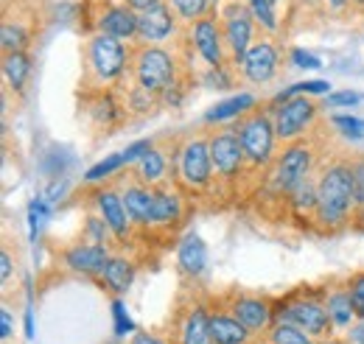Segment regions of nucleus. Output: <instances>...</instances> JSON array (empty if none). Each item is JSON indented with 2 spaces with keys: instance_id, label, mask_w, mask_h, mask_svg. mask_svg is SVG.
Instances as JSON below:
<instances>
[{
  "instance_id": "nucleus-10",
  "label": "nucleus",
  "mask_w": 364,
  "mask_h": 344,
  "mask_svg": "<svg viewBox=\"0 0 364 344\" xmlns=\"http://www.w3.org/2000/svg\"><path fill=\"white\" fill-rule=\"evenodd\" d=\"M210 157H213V168L222 173V176H235L244 166V146H241V137L238 131H219L213 140H210Z\"/></svg>"
},
{
  "instance_id": "nucleus-36",
  "label": "nucleus",
  "mask_w": 364,
  "mask_h": 344,
  "mask_svg": "<svg viewBox=\"0 0 364 344\" xmlns=\"http://www.w3.org/2000/svg\"><path fill=\"white\" fill-rule=\"evenodd\" d=\"M294 199H297V208H309V210H317V188L306 179L297 190H294Z\"/></svg>"
},
{
  "instance_id": "nucleus-2",
  "label": "nucleus",
  "mask_w": 364,
  "mask_h": 344,
  "mask_svg": "<svg viewBox=\"0 0 364 344\" xmlns=\"http://www.w3.org/2000/svg\"><path fill=\"white\" fill-rule=\"evenodd\" d=\"M135 76L140 90L166 92L174 82V59L157 45H143L135 56Z\"/></svg>"
},
{
  "instance_id": "nucleus-24",
  "label": "nucleus",
  "mask_w": 364,
  "mask_h": 344,
  "mask_svg": "<svg viewBox=\"0 0 364 344\" xmlns=\"http://www.w3.org/2000/svg\"><path fill=\"white\" fill-rule=\"evenodd\" d=\"M180 199L171 190H154V205H151V224H168L180 218Z\"/></svg>"
},
{
  "instance_id": "nucleus-15",
  "label": "nucleus",
  "mask_w": 364,
  "mask_h": 344,
  "mask_svg": "<svg viewBox=\"0 0 364 344\" xmlns=\"http://www.w3.org/2000/svg\"><path fill=\"white\" fill-rule=\"evenodd\" d=\"M107 260H109L107 247H101V244H76L65 252L68 269L82 272V274H104Z\"/></svg>"
},
{
  "instance_id": "nucleus-17",
  "label": "nucleus",
  "mask_w": 364,
  "mask_h": 344,
  "mask_svg": "<svg viewBox=\"0 0 364 344\" xmlns=\"http://www.w3.org/2000/svg\"><path fill=\"white\" fill-rule=\"evenodd\" d=\"M232 313H235V319H238L247 330H264V328H269V322H272L269 305L264 300H258V297H241V300H235Z\"/></svg>"
},
{
  "instance_id": "nucleus-34",
  "label": "nucleus",
  "mask_w": 364,
  "mask_h": 344,
  "mask_svg": "<svg viewBox=\"0 0 364 344\" xmlns=\"http://www.w3.org/2000/svg\"><path fill=\"white\" fill-rule=\"evenodd\" d=\"M333 127L342 131L345 137H353V140H362L364 137L362 118H353V115H333Z\"/></svg>"
},
{
  "instance_id": "nucleus-39",
  "label": "nucleus",
  "mask_w": 364,
  "mask_h": 344,
  "mask_svg": "<svg viewBox=\"0 0 364 344\" xmlns=\"http://www.w3.org/2000/svg\"><path fill=\"white\" fill-rule=\"evenodd\" d=\"M359 92H350V90H345V92H333V95H328V107H353V104H359Z\"/></svg>"
},
{
  "instance_id": "nucleus-51",
  "label": "nucleus",
  "mask_w": 364,
  "mask_h": 344,
  "mask_svg": "<svg viewBox=\"0 0 364 344\" xmlns=\"http://www.w3.org/2000/svg\"><path fill=\"white\" fill-rule=\"evenodd\" d=\"M269 3H272V6H277V3H280V0H269Z\"/></svg>"
},
{
  "instance_id": "nucleus-30",
  "label": "nucleus",
  "mask_w": 364,
  "mask_h": 344,
  "mask_svg": "<svg viewBox=\"0 0 364 344\" xmlns=\"http://www.w3.org/2000/svg\"><path fill=\"white\" fill-rule=\"evenodd\" d=\"M272 344H314L306 330H300L291 322H280L272 330Z\"/></svg>"
},
{
  "instance_id": "nucleus-5",
  "label": "nucleus",
  "mask_w": 364,
  "mask_h": 344,
  "mask_svg": "<svg viewBox=\"0 0 364 344\" xmlns=\"http://www.w3.org/2000/svg\"><path fill=\"white\" fill-rule=\"evenodd\" d=\"M311 168V149L306 143H294L283 151L280 163H277V171H274V188L283 190V193H294Z\"/></svg>"
},
{
  "instance_id": "nucleus-20",
  "label": "nucleus",
  "mask_w": 364,
  "mask_h": 344,
  "mask_svg": "<svg viewBox=\"0 0 364 344\" xmlns=\"http://www.w3.org/2000/svg\"><path fill=\"white\" fill-rule=\"evenodd\" d=\"M124 205L127 213L137 224H151V205H154V190L140 188V185H129L124 193Z\"/></svg>"
},
{
  "instance_id": "nucleus-37",
  "label": "nucleus",
  "mask_w": 364,
  "mask_h": 344,
  "mask_svg": "<svg viewBox=\"0 0 364 344\" xmlns=\"http://www.w3.org/2000/svg\"><path fill=\"white\" fill-rule=\"evenodd\" d=\"M350 300H353V308H356V316L364 319V274H356L350 280Z\"/></svg>"
},
{
  "instance_id": "nucleus-40",
  "label": "nucleus",
  "mask_w": 364,
  "mask_h": 344,
  "mask_svg": "<svg viewBox=\"0 0 364 344\" xmlns=\"http://www.w3.org/2000/svg\"><path fill=\"white\" fill-rule=\"evenodd\" d=\"M353 173H356V210H359V218L364 224V163H359Z\"/></svg>"
},
{
  "instance_id": "nucleus-35",
  "label": "nucleus",
  "mask_w": 364,
  "mask_h": 344,
  "mask_svg": "<svg viewBox=\"0 0 364 344\" xmlns=\"http://www.w3.org/2000/svg\"><path fill=\"white\" fill-rule=\"evenodd\" d=\"M48 218V202L46 199H34L28 205V227H31V238H37V232L43 230Z\"/></svg>"
},
{
  "instance_id": "nucleus-31",
  "label": "nucleus",
  "mask_w": 364,
  "mask_h": 344,
  "mask_svg": "<svg viewBox=\"0 0 364 344\" xmlns=\"http://www.w3.org/2000/svg\"><path fill=\"white\" fill-rule=\"evenodd\" d=\"M247 9L252 11L258 26H264L267 31H277V17H274V6L269 0H247Z\"/></svg>"
},
{
  "instance_id": "nucleus-43",
  "label": "nucleus",
  "mask_w": 364,
  "mask_h": 344,
  "mask_svg": "<svg viewBox=\"0 0 364 344\" xmlns=\"http://www.w3.org/2000/svg\"><path fill=\"white\" fill-rule=\"evenodd\" d=\"M124 3L140 14V11H146V9H151V6H160V3H166V0H124Z\"/></svg>"
},
{
  "instance_id": "nucleus-27",
  "label": "nucleus",
  "mask_w": 364,
  "mask_h": 344,
  "mask_svg": "<svg viewBox=\"0 0 364 344\" xmlns=\"http://www.w3.org/2000/svg\"><path fill=\"white\" fill-rule=\"evenodd\" d=\"M137 171H140V176H143V182L154 185V182H160L163 173H166V157H163L160 151L149 149V151L137 160Z\"/></svg>"
},
{
  "instance_id": "nucleus-22",
  "label": "nucleus",
  "mask_w": 364,
  "mask_h": 344,
  "mask_svg": "<svg viewBox=\"0 0 364 344\" xmlns=\"http://www.w3.org/2000/svg\"><path fill=\"white\" fill-rule=\"evenodd\" d=\"M182 344H213V339H210V316H208L202 308H196V311L185 319Z\"/></svg>"
},
{
  "instance_id": "nucleus-3",
  "label": "nucleus",
  "mask_w": 364,
  "mask_h": 344,
  "mask_svg": "<svg viewBox=\"0 0 364 344\" xmlns=\"http://www.w3.org/2000/svg\"><path fill=\"white\" fill-rule=\"evenodd\" d=\"M87 65L98 82H115L127 68V50L121 40L98 31L87 43Z\"/></svg>"
},
{
  "instance_id": "nucleus-38",
  "label": "nucleus",
  "mask_w": 364,
  "mask_h": 344,
  "mask_svg": "<svg viewBox=\"0 0 364 344\" xmlns=\"http://www.w3.org/2000/svg\"><path fill=\"white\" fill-rule=\"evenodd\" d=\"M291 62H294L297 68H306V70H317V68H322V62H319L317 56H311V53H306V50H300V48L291 50Z\"/></svg>"
},
{
  "instance_id": "nucleus-11",
  "label": "nucleus",
  "mask_w": 364,
  "mask_h": 344,
  "mask_svg": "<svg viewBox=\"0 0 364 344\" xmlns=\"http://www.w3.org/2000/svg\"><path fill=\"white\" fill-rule=\"evenodd\" d=\"M241 68H244V76L252 82V85H267L272 82V76L277 73V53H274V45L269 40H258V43L250 45L247 56L241 59Z\"/></svg>"
},
{
  "instance_id": "nucleus-16",
  "label": "nucleus",
  "mask_w": 364,
  "mask_h": 344,
  "mask_svg": "<svg viewBox=\"0 0 364 344\" xmlns=\"http://www.w3.org/2000/svg\"><path fill=\"white\" fill-rule=\"evenodd\" d=\"M98 213L107 221V227L112 230V235L118 238H127L129 235V213H127V205H124V196H118L115 190H101L98 199Z\"/></svg>"
},
{
  "instance_id": "nucleus-45",
  "label": "nucleus",
  "mask_w": 364,
  "mask_h": 344,
  "mask_svg": "<svg viewBox=\"0 0 364 344\" xmlns=\"http://www.w3.org/2000/svg\"><path fill=\"white\" fill-rule=\"evenodd\" d=\"M0 277H3V283L11 277V258L6 252H0Z\"/></svg>"
},
{
  "instance_id": "nucleus-47",
  "label": "nucleus",
  "mask_w": 364,
  "mask_h": 344,
  "mask_svg": "<svg viewBox=\"0 0 364 344\" xmlns=\"http://www.w3.org/2000/svg\"><path fill=\"white\" fill-rule=\"evenodd\" d=\"M132 344H163L160 339H154V336H146V333H137L135 336V342Z\"/></svg>"
},
{
  "instance_id": "nucleus-25",
  "label": "nucleus",
  "mask_w": 364,
  "mask_h": 344,
  "mask_svg": "<svg viewBox=\"0 0 364 344\" xmlns=\"http://www.w3.org/2000/svg\"><path fill=\"white\" fill-rule=\"evenodd\" d=\"M255 104V98L250 95V92H241V95H232L228 101H222V104H216L208 115H205V121H228V118H235V115H241V112H247L250 107Z\"/></svg>"
},
{
  "instance_id": "nucleus-48",
  "label": "nucleus",
  "mask_w": 364,
  "mask_h": 344,
  "mask_svg": "<svg viewBox=\"0 0 364 344\" xmlns=\"http://www.w3.org/2000/svg\"><path fill=\"white\" fill-rule=\"evenodd\" d=\"M325 3H328V9H333V11H342L350 0H325Z\"/></svg>"
},
{
  "instance_id": "nucleus-32",
  "label": "nucleus",
  "mask_w": 364,
  "mask_h": 344,
  "mask_svg": "<svg viewBox=\"0 0 364 344\" xmlns=\"http://www.w3.org/2000/svg\"><path fill=\"white\" fill-rule=\"evenodd\" d=\"M331 85L328 82H300V85H291L286 92H280L277 98H274V104H283V101H289V98H294V95H322V92H328Z\"/></svg>"
},
{
  "instance_id": "nucleus-33",
  "label": "nucleus",
  "mask_w": 364,
  "mask_h": 344,
  "mask_svg": "<svg viewBox=\"0 0 364 344\" xmlns=\"http://www.w3.org/2000/svg\"><path fill=\"white\" fill-rule=\"evenodd\" d=\"M124 163H127V157H124V154H112L109 160H104V163L92 166L90 171H87V176H85V179H87V182H101L104 176H109L112 171H118V168H121Z\"/></svg>"
},
{
  "instance_id": "nucleus-6",
  "label": "nucleus",
  "mask_w": 364,
  "mask_h": 344,
  "mask_svg": "<svg viewBox=\"0 0 364 344\" xmlns=\"http://www.w3.org/2000/svg\"><path fill=\"white\" fill-rule=\"evenodd\" d=\"M317 115V107L306 98V95H294L289 101H283L274 109V131L280 140H294L300 131L306 129Z\"/></svg>"
},
{
  "instance_id": "nucleus-4",
  "label": "nucleus",
  "mask_w": 364,
  "mask_h": 344,
  "mask_svg": "<svg viewBox=\"0 0 364 344\" xmlns=\"http://www.w3.org/2000/svg\"><path fill=\"white\" fill-rule=\"evenodd\" d=\"M238 137H241V146H244V154L252 166H264L269 163L274 149V121H269V115H250L247 121L238 124Z\"/></svg>"
},
{
  "instance_id": "nucleus-9",
  "label": "nucleus",
  "mask_w": 364,
  "mask_h": 344,
  "mask_svg": "<svg viewBox=\"0 0 364 344\" xmlns=\"http://www.w3.org/2000/svg\"><path fill=\"white\" fill-rule=\"evenodd\" d=\"M191 37L193 45L199 50V56L210 65V68H222V59H225V40H222V28H219V20L205 14L199 20H193L191 26Z\"/></svg>"
},
{
  "instance_id": "nucleus-46",
  "label": "nucleus",
  "mask_w": 364,
  "mask_h": 344,
  "mask_svg": "<svg viewBox=\"0 0 364 344\" xmlns=\"http://www.w3.org/2000/svg\"><path fill=\"white\" fill-rule=\"evenodd\" d=\"M350 339H353L356 344H364V319L353 328V330H350Z\"/></svg>"
},
{
  "instance_id": "nucleus-29",
  "label": "nucleus",
  "mask_w": 364,
  "mask_h": 344,
  "mask_svg": "<svg viewBox=\"0 0 364 344\" xmlns=\"http://www.w3.org/2000/svg\"><path fill=\"white\" fill-rule=\"evenodd\" d=\"M210 3H213V0H168V6L174 9V14L182 17V20H188V23L205 17L208 9H210Z\"/></svg>"
},
{
  "instance_id": "nucleus-7",
  "label": "nucleus",
  "mask_w": 364,
  "mask_h": 344,
  "mask_svg": "<svg viewBox=\"0 0 364 344\" xmlns=\"http://www.w3.org/2000/svg\"><path fill=\"white\" fill-rule=\"evenodd\" d=\"M213 173L210 143L205 140H188L180 151V176L191 188H205Z\"/></svg>"
},
{
  "instance_id": "nucleus-28",
  "label": "nucleus",
  "mask_w": 364,
  "mask_h": 344,
  "mask_svg": "<svg viewBox=\"0 0 364 344\" xmlns=\"http://www.w3.org/2000/svg\"><path fill=\"white\" fill-rule=\"evenodd\" d=\"M0 45H3V53H14V50H26L28 45V34L20 23H3L0 26Z\"/></svg>"
},
{
  "instance_id": "nucleus-41",
  "label": "nucleus",
  "mask_w": 364,
  "mask_h": 344,
  "mask_svg": "<svg viewBox=\"0 0 364 344\" xmlns=\"http://www.w3.org/2000/svg\"><path fill=\"white\" fill-rule=\"evenodd\" d=\"M112 311H115V333H118V336L129 333V330H132V322H129V316H127L124 305H121V302H115V305H112Z\"/></svg>"
},
{
  "instance_id": "nucleus-1",
  "label": "nucleus",
  "mask_w": 364,
  "mask_h": 344,
  "mask_svg": "<svg viewBox=\"0 0 364 344\" xmlns=\"http://www.w3.org/2000/svg\"><path fill=\"white\" fill-rule=\"evenodd\" d=\"M356 208V173L350 166H331L317 182V215L322 224L345 221Z\"/></svg>"
},
{
  "instance_id": "nucleus-44",
  "label": "nucleus",
  "mask_w": 364,
  "mask_h": 344,
  "mask_svg": "<svg viewBox=\"0 0 364 344\" xmlns=\"http://www.w3.org/2000/svg\"><path fill=\"white\" fill-rule=\"evenodd\" d=\"M0 322H3V342H9L11 339V311L9 308L0 311Z\"/></svg>"
},
{
  "instance_id": "nucleus-26",
  "label": "nucleus",
  "mask_w": 364,
  "mask_h": 344,
  "mask_svg": "<svg viewBox=\"0 0 364 344\" xmlns=\"http://www.w3.org/2000/svg\"><path fill=\"white\" fill-rule=\"evenodd\" d=\"M328 313H331V322L336 328H348L350 319L356 316V308H353V300H350V291H333L328 297Z\"/></svg>"
},
{
  "instance_id": "nucleus-19",
  "label": "nucleus",
  "mask_w": 364,
  "mask_h": 344,
  "mask_svg": "<svg viewBox=\"0 0 364 344\" xmlns=\"http://www.w3.org/2000/svg\"><path fill=\"white\" fill-rule=\"evenodd\" d=\"M247 333L250 330L235 316H225V313L210 316V339H213V344H247Z\"/></svg>"
},
{
  "instance_id": "nucleus-21",
  "label": "nucleus",
  "mask_w": 364,
  "mask_h": 344,
  "mask_svg": "<svg viewBox=\"0 0 364 344\" xmlns=\"http://www.w3.org/2000/svg\"><path fill=\"white\" fill-rule=\"evenodd\" d=\"M101 277H104V283H107V289H109V291L124 294V291L132 286L135 266L124 258H109L107 260V266H104V274H101Z\"/></svg>"
},
{
  "instance_id": "nucleus-23",
  "label": "nucleus",
  "mask_w": 364,
  "mask_h": 344,
  "mask_svg": "<svg viewBox=\"0 0 364 344\" xmlns=\"http://www.w3.org/2000/svg\"><path fill=\"white\" fill-rule=\"evenodd\" d=\"M28 73H31V59L26 56V50L3 53V76H6V82L14 90H20V87L26 85Z\"/></svg>"
},
{
  "instance_id": "nucleus-49",
  "label": "nucleus",
  "mask_w": 364,
  "mask_h": 344,
  "mask_svg": "<svg viewBox=\"0 0 364 344\" xmlns=\"http://www.w3.org/2000/svg\"><path fill=\"white\" fill-rule=\"evenodd\" d=\"M26 336L28 339L34 336V319H31V313H26Z\"/></svg>"
},
{
  "instance_id": "nucleus-18",
  "label": "nucleus",
  "mask_w": 364,
  "mask_h": 344,
  "mask_svg": "<svg viewBox=\"0 0 364 344\" xmlns=\"http://www.w3.org/2000/svg\"><path fill=\"white\" fill-rule=\"evenodd\" d=\"M177 263H180V269L185 274H202L205 272L208 249H205V241L196 232L182 238L180 249H177Z\"/></svg>"
},
{
  "instance_id": "nucleus-50",
  "label": "nucleus",
  "mask_w": 364,
  "mask_h": 344,
  "mask_svg": "<svg viewBox=\"0 0 364 344\" xmlns=\"http://www.w3.org/2000/svg\"><path fill=\"white\" fill-rule=\"evenodd\" d=\"M350 3H353L356 9H364V0H350Z\"/></svg>"
},
{
  "instance_id": "nucleus-14",
  "label": "nucleus",
  "mask_w": 364,
  "mask_h": 344,
  "mask_svg": "<svg viewBox=\"0 0 364 344\" xmlns=\"http://www.w3.org/2000/svg\"><path fill=\"white\" fill-rule=\"evenodd\" d=\"M137 26H140V14H137L135 9H129L127 3L109 6V9L98 17L101 34H109V37H115V40H132V37H137Z\"/></svg>"
},
{
  "instance_id": "nucleus-13",
  "label": "nucleus",
  "mask_w": 364,
  "mask_h": 344,
  "mask_svg": "<svg viewBox=\"0 0 364 344\" xmlns=\"http://www.w3.org/2000/svg\"><path fill=\"white\" fill-rule=\"evenodd\" d=\"M174 34V9L160 3L151 6L146 11H140V26H137V37L143 43H163Z\"/></svg>"
},
{
  "instance_id": "nucleus-12",
  "label": "nucleus",
  "mask_w": 364,
  "mask_h": 344,
  "mask_svg": "<svg viewBox=\"0 0 364 344\" xmlns=\"http://www.w3.org/2000/svg\"><path fill=\"white\" fill-rule=\"evenodd\" d=\"M286 319L291 325H297L300 330H306L309 336H325L331 328V313L325 305H319L314 300H300L294 305H289Z\"/></svg>"
},
{
  "instance_id": "nucleus-42",
  "label": "nucleus",
  "mask_w": 364,
  "mask_h": 344,
  "mask_svg": "<svg viewBox=\"0 0 364 344\" xmlns=\"http://www.w3.org/2000/svg\"><path fill=\"white\" fill-rule=\"evenodd\" d=\"M149 149H151V143H149V140H137V143H132V146L124 151V157H127V163H135V160H140Z\"/></svg>"
},
{
  "instance_id": "nucleus-8",
  "label": "nucleus",
  "mask_w": 364,
  "mask_h": 344,
  "mask_svg": "<svg viewBox=\"0 0 364 344\" xmlns=\"http://www.w3.org/2000/svg\"><path fill=\"white\" fill-rule=\"evenodd\" d=\"M252 26H255V17L247 6L244 9L230 6L228 17H225V45L230 48L235 62H241L252 45Z\"/></svg>"
}]
</instances>
